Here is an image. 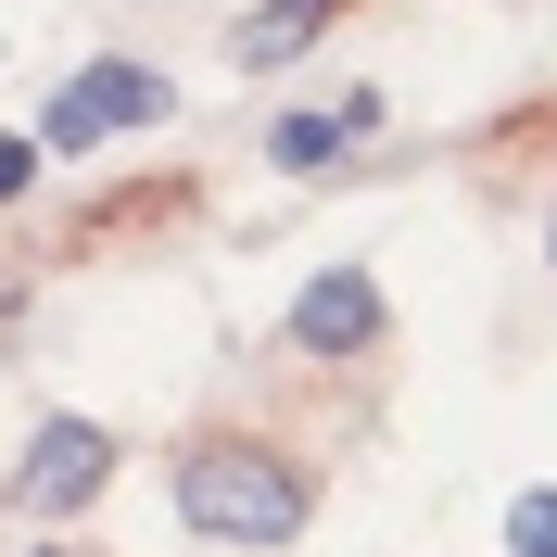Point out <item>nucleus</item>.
I'll list each match as a JSON object with an SVG mask.
<instances>
[{"mask_svg":"<svg viewBox=\"0 0 557 557\" xmlns=\"http://www.w3.org/2000/svg\"><path fill=\"white\" fill-rule=\"evenodd\" d=\"M368 127H381V102L343 89V102H317V114H278V127H267V165H278V177H330V165H343V139H368Z\"/></svg>","mask_w":557,"mask_h":557,"instance_id":"obj_5","label":"nucleus"},{"mask_svg":"<svg viewBox=\"0 0 557 557\" xmlns=\"http://www.w3.org/2000/svg\"><path fill=\"white\" fill-rule=\"evenodd\" d=\"M545 253H557V242H545Z\"/></svg>","mask_w":557,"mask_h":557,"instance_id":"obj_10","label":"nucleus"},{"mask_svg":"<svg viewBox=\"0 0 557 557\" xmlns=\"http://www.w3.org/2000/svg\"><path fill=\"white\" fill-rule=\"evenodd\" d=\"M381 343V278L368 267H330L292 292V355H368Z\"/></svg>","mask_w":557,"mask_h":557,"instance_id":"obj_4","label":"nucleus"},{"mask_svg":"<svg viewBox=\"0 0 557 557\" xmlns=\"http://www.w3.org/2000/svg\"><path fill=\"white\" fill-rule=\"evenodd\" d=\"M507 557H557V494H520L507 507Z\"/></svg>","mask_w":557,"mask_h":557,"instance_id":"obj_7","label":"nucleus"},{"mask_svg":"<svg viewBox=\"0 0 557 557\" xmlns=\"http://www.w3.org/2000/svg\"><path fill=\"white\" fill-rule=\"evenodd\" d=\"M102 482H114V431H102V418H38L26 469H13V494H26L38 520H51V507H89Z\"/></svg>","mask_w":557,"mask_h":557,"instance_id":"obj_3","label":"nucleus"},{"mask_svg":"<svg viewBox=\"0 0 557 557\" xmlns=\"http://www.w3.org/2000/svg\"><path fill=\"white\" fill-rule=\"evenodd\" d=\"M165 76L152 64H76L64 89H51V114H38V152H89L102 127H165Z\"/></svg>","mask_w":557,"mask_h":557,"instance_id":"obj_2","label":"nucleus"},{"mask_svg":"<svg viewBox=\"0 0 557 557\" xmlns=\"http://www.w3.org/2000/svg\"><path fill=\"white\" fill-rule=\"evenodd\" d=\"M305 469L278 444H190L177 456V520L203 532V545H242V557H267V545H292L305 532Z\"/></svg>","mask_w":557,"mask_h":557,"instance_id":"obj_1","label":"nucleus"},{"mask_svg":"<svg viewBox=\"0 0 557 557\" xmlns=\"http://www.w3.org/2000/svg\"><path fill=\"white\" fill-rule=\"evenodd\" d=\"M51 557H89V545H51Z\"/></svg>","mask_w":557,"mask_h":557,"instance_id":"obj_9","label":"nucleus"},{"mask_svg":"<svg viewBox=\"0 0 557 557\" xmlns=\"http://www.w3.org/2000/svg\"><path fill=\"white\" fill-rule=\"evenodd\" d=\"M330 13H343V0H253V13H242V38H228V51H242V64L267 76V64H292V51H305V38L330 26Z\"/></svg>","mask_w":557,"mask_h":557,"instance_id":"obj_6","label":"nucleus"},{"mask_svg":"<svg viewBox=\"0 0 557 557\" xmlns=\"http://www.w3.org/2000/svg\"><path fill=\"white\" fill-rule=\"evenodd\" d=\"M38 165H51L38 139H0V203H26V190H38Z\"/></svg>","mask_w":557,"mask_h":557,"instance_id":"obj_8","label":"nucleus"}]
</instances>
